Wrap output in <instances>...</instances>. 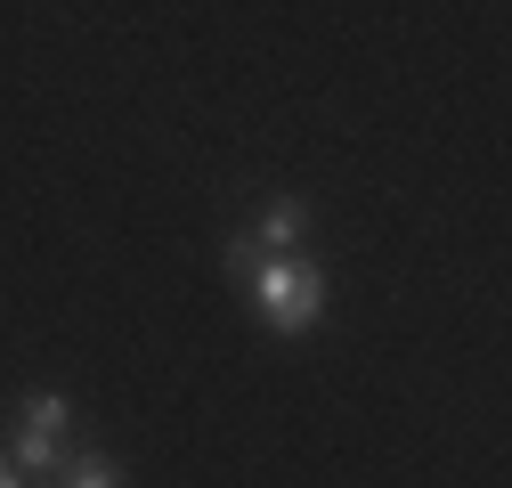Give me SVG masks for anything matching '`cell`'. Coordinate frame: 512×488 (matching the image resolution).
Listing matches in <instances>:
<instances>
[{"label": "cell", "mask_w": 512, "mask_h": 488, "mask_svg": "<svg viewBox=\"0 0 512 488\" xmlns=\"http://www.w3.org/2000/svg\"><path fill=\"white\" fill-rule=\"evenodd\" d=\"M244 285H252V310H261L269 334H309L317 318H326V269L317 261H293V253L252 261Z\"/></svg>", "instance_id": "cell-1"}, {"label": "cell", "mask_w": 512, "mask_h": 488, "mask_svg": "<svg viewBox=\"0 0 512 488\" xmlns=\"http://www.w3.org/2000/svg\"><path fill=\"white\" fill-rule=\"evenodd\" d=\"M66 432H74V399H57V391H33L25 415H17V464L25 472H49V464H66Z\"/></svg>", "instance_id": "cell-2"}, {"label": "cell", "mask_w": 512, "mask_h": 488, "mask_svg": "<svg viewBox=\"0 0 512 488\" xmlns=\"http://www.w3.org/2000/svg\"><path fill=\"white\" fill-rule=\"evenodd\" d=\"M301 228H309V212L293 204V196H277V204H261V212H252L236 236H228V269L244 277L252 261H277V253H293V244H301Z\"/></svg>", "instance_id": "cell-3"}, {"label": "cell", "mask_w": 512, "mask_h": 488, "mask_svg": "<svg viewBox=\"0 0 512 488\" xmlns=\"http://www.w3.org/2000/svg\"><path fill=\"white\" fill-rule=\"evenodd\" d=\"M57 488H122V472L106 456H74V464H57Z\"/></svg>", "instance_id": "cell-4"}, {"label": "cell", "mask_w": 512, "mask_h": 488, "mask_svg": "<svg viewBox=\"0 0 512 488\" xmlns=\"http://www.w3.org/2000/svg\"><path fill=\"white\" fill-rule=\"evenodd\" d=\"M0 488H25V480H17V464H9V456H0Z\"/></svg>", "instance_id": "cell-5"}]
</instances>
